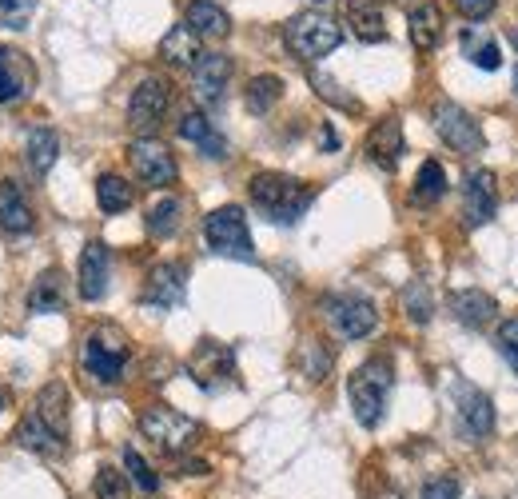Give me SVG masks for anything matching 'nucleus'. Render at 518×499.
Returning a JSON list of instances; mask_svg holds the SVG:
<instances>
[{"mask_svg":"<svg viewBox=\"0 0 518 499\" xmlns=\"http://www.w3.org/2000/svg\"><path fill=\"white\" fill-rule=\"evenodd\" d=\"M68 388L60 380L44 384L16 424V444L40 460H60L68 452Z\"/></svg>","mask_w":518,"mask_h":499,"instance_id":"obj_1","label":"nucleus"},{"mask_svg":"<svg viewBox=\"0 0 518 499\" xmlns=\"http://www.w3.org/2000/svg\"><path fill=\"white\" fill-rule=\"evenodd\" d=\"M248 196L271 224H295L315 200V192L287 172H256L248 184Z\"/></svg>","mask_w":518,"mask_h":499,"instance_id":"obj_2","label":"nucleus"},{"mask_svg":"<svg viewBox=\"0 0 518 499\" xmlns=\"http://www.w3.org/2000/svg\"><path fill=\"white\" fill-rule=\"evenodd\" d=\"M391 388H395V368H391L387 356H375V360L355 368V376L347 380V396H351L355 420L363 428H379V420L387 412V400H391Z\"/></svg>","mask_w":518,"mask_h":499,"instance_id":"obj_3","label":"nucleus"},{"mask_svg":"<svg viewBox=\"0 0 518 499\" xmlns=\"http://www.w3.org/2000/svg\"><path fill=\"white\" fill-rule=\"evenodd\" d=\"M128 360H132V344H128V336L116 324H100V328L88 332L84 352H80V364H84V372L96 384H120Z\"/></svg>","mask_w":518,"mask_h":499,"instance_id":"obj_4","label":"nucleus"},{"mask_svg":"<svg viewBox=\"0 0 518 499\" xmlns=\"http://www.w3.org/2000/svg\"><path fill=\"white\" fill-rule=\"evenodd\" d=\"M140 432H144V440H152L164 456H184V452H192V448L200 444V436H204V428H200L192 416H184V412H176V408H168V404L144 408V412H140Z\"/></svg>","mask_w":518,"mask_h":499,"instance_id":"obj_5","label":"nucleus"},{"mask_svg":"<svg viewBox=\"0 0 518 499\" xmlns=\"http://www.w3.org/2000/svg\"><path fill=\"white\" fill-rule=\"evenodd\" d=\"M343 40V28L327 16V12H295L283 24V44L291 48V56L299 60H323L327 52H335Z\"/></svg>","mask_w":518,"mask_h":499,"instance_id":"obj_6","label":"nucleus"},{"mask_svg":"<svg viewBox=\"0 0 518 499\" xmlns=\"http://www.w3.org/2000/svg\"><path fill=\"white\" fill-rule=\"evenodd\" d=\"M204 240H208V248H212L216 256H228V260H252V256H256L248 216H244V208H236V204H224V208L208 212V220H204Z\"/></svg>","mask_w":518,"mask_h":499,"instance_id":"obj_7","label":"nucleus"},{"mask_svg":"<svg viewBox=\"0 0 518 499\" xmlns=\"http://www.w3.org/2000/svg\"><path fill=\"white\" fill-rule=\"evenodd\" d=\"M323 316H327V324L335 328L339 340H367V336L379 328L375 304H371L367 296H355V292H347V296H327V300H323Z\"/></svg>","mask_w":518,"mask_h":499,"instance_id":"obj_8","label":"nucleus"},{"mask_svg":"<svg viewBox=\"0 0 518 499\" xmlns=\"http://www.w3.org/2000/svg\"><path fill=\"white\" fill-rule=\"evenodd\" d=\"M172 104V84L164 76H144L128 100V128L136 136H152Z\"/></svg>","mask_w":518,"mask_h":499,"instance_id":"obj_9","label":"nucleus"},{"mask_svg":"<svg viewBox=\"0 0 518 499\" xmlns=\"http://www.w3.org/2000/svg\"><path fill=\"white\" fill-rule=\"evenodd\" d=\"M435 132H439L443 144H447L451 152H459V156H475V152H483V144H487L479 120H475L463 104H455V100L435 104Z\"/></svg>","mask_w":518,"mask_h":499,"instance_id":"obj_10","label":"nucleus"},{"mask_svg":"<svg viewBox=\"0 0 518 499\" xmlns=\"http://www.w3.org/2000/svg\"><path fill=\"white\" fill-rule=\"evenodd\" d=\"M128 164H132V172H136L148 188H168V184H176V176H180L176 156H172L168 144H160L156 136H136L132 148H128Z\"/></svg>","mask_w":518,"mask_h":499,"instance_id":"obj_11","label":"nucleus"},{"mask_svg":"<svg viewBox=\"0 0 518 499\" xmlns=\"http://www.w3.org/2000/svg\"><path fill=\"white\" fill-rule=\"evenodd\" d=\"M188 376L204 388V392H220L224 384L236 380V352L220 340H200L196 352L188 356Z\"/></svg>","mask_w":518,"mask_h":499,"instance_id":"obj_12","label":"nucleus"},{"mask_svg":"<svg viewBox=\"0 0 518 499\" xmlns=\"http://www.w3.org/2000/svg\"><path fill=\"white\" fill-rule=\"evenodd\" d=\"M184 292H188V268L176 264V260H164L148 272L144 280V292H140V304L144 308H156V312H172L184 304Z\"/></svg>","mask_w":518,"mask_h":499,"instance_id":"obj_13","label":"nucleus"},{"mask_svg":"<svg viewBox=\"0 0 518 499\" xmlns=\"http://www.w3.org/2000/svg\"><path fill=\"white\" fill-rule=\"evenodd\" d=\"M228 80H232V56L224 52H204L196 64H192V92L200 104L216 108L228 92Z\"/></svg>","mask_w":518,"mask_h":499,"instance_id":"obj_14","label":"nucleus"},{"mask_svg":"<svg viewBox=\"0 0 518 499\" xmlns=\"http://www.w3.org/2000/svg\"><path fill=\"white\" fill-rule=\"evenodd\" d=\"M495 212H499V184H495V172L479 168V172H471V176L463 180V216H467L471 228H483V224L495 220Z\"/></svg>","mask_w":518,"mask_h":499,"instance_id":"obj_15","label":"nucleus"},{"mask_svg":"<svg viewBox=\"0 0 518 499\" xmlns=\"http://www.w3.org/2000/svg\"><path fill=\"white\" fill-rule=\"evenodd\" d=\"M108 272H112V256H108V244L104 240H88L84 252H80V264H76V288L88 304L104 300L108 292Z\"/></svg>","mask_w":518,"mask_h":499,"instance_id":"obj_16","label":"nucleus"},{"mask_svg":"<svg viewBox=\"0 0 518 499\" xmlns=\"http://www.w3.org/2000/svg\"><path fill=\"white\" fill-rule=\"evenodd\" d=\"M36 84V68L32 60L12 48V44H0V104H20Z\"/></svg>","mask_w":518,"mask_h":499,"instance_id":"obj_17","label":"nucleus"},{"mask_svg":"<svg viewBox=\"0 0 518 499\" xmlns=\"http://www.w3.org/2000/svg\"><path fill=\"white\" fill-rule=\"evenodd\" d=\"M455 404H459V424H463L467 436H491L495 432V408L475 384L455 380Z\"/></svg>","mask_w":518,"mask_h":499,"instance_id":"obj_18","label":"nucleus"},{"mask_svg":"<svg viewBox=\"0 0 518 499\" xmlns=\"http://www.w3.org/2000/svg\"><path fill=\"white\" fill-rule=\"evenodd\" d=\"M403 152H407V144H403V124H399L395 116H383V120L371 128V136H367V156H371V164H379L383 172H395L399 160H403Z\"/></svg>","mask_w":518,"mask_h":499,"instance_id":"obj_19","label":"nucleus"},{"mask_svg":"<svg viewBox=\"0 0 518 499\" xmlns=\"http://www.w3.org/2000/svg\"><path fill=\"white\" fill-rule=\"evenodd\" d=\"M32 224H36V212H32L28 192L16 180H0V228L8 236H28Z\"/></svg>","mask_w":518,"mask_h":499,"instance_id":"obj_20","label":"nucleus"},{"mask_svg":"<svg viewBox=\"0 0 518 499\" xmlns=\"http://www.w3.org/2000/svg\"><path fill=\"white\" fill-rule=\"evenodd\" d=\"M180 140H188V144H196L204 156H212V160H224L228 156V140L216 132V124L204 116V112H184L180 116Z\"/></svg>","mask_w":518,"mask_h":499,"instance_id":"obj_21","label":"nucleus"},{"mask_svg":"<svg viewBox=\"0 0 518 499\" xmlns=\"http://www.w3.org/2000/svg\"><path fill=\"white\" fill-rule=\"evenodd\" d=\"M451 312L463 328H487L499 316V304H495V296H487L479 288H463L451 296Z\"/></svg>","mask_w":518,"mask_h":499,"instance_id":"obj_22","label":"nucleus"},{"mask_svg":"<svg viewBox=\"0 0 518 499\" xmlns=\"http://www.w3.org/2000/svg\"><path fill=\"white\" fill-rule=\"evenodd\" d=\"M184 24L200 36V40H224L232 32V16L216 4V0H192L184 12Z\"/></svg>","mask_w":518,"mask_h":499,"instance_id":"obj_23","label":"nucleus"},{"mask_svg":"<svg viewBox=\"0 0 518 499\" xmlns=\"http://www.w3.org/2000/svg\"><path fill=\"white\" fill-rule=\"evenodd\" d=\"M343 20L351 24V32H355L363 44H383V40H387V24H383L379 0H347Z\"/></svg>","mask_w":518,"mask_h":499,"instance_id":"obj_24","label":"nucleus"},{"mask_svg":"<svg viewBox=\"0 0 518 499\" xmlns=\"http://www.w3.org/2000/svg\"><path fill=\"white\" fill-rule=\"evenodd\" d=\"M407 32H411V44L419 52H435L439 40H443V8L439 4H419L411 8V20H407Z\"/></svg>","mask_w":518,"mask_h":499,"instance_id":"obj_25","label":"nucleus"},{"mask_svg":"<svg viewBox=\"0 0 518 499\" xmlns=\"http://www.w3.org/2000/svg\"><path fill=\"white\" fill-rule=\"evenodd\" d=\"M200 56H204V52H200V36H196L188 24H176L172 32H164V40H160V60H164V64H172V68H192Z\"/></svg>","mask_w":518,"mask_h":499,"instance_id":"obj_26","label":"nucleus"},{"mask_svg":"<svg viewBox=\"0 0 518 499\" xmlns=\"http://www.w3.org/2000/svg\"><path fill=\"white\" fill-rule=\"evenodd\" d=\"M60 308H64V276H60V268H48V272L36 276V284L28 292V312L32 316H52Z\"/></svg>","mask_w":518,"mask_h":499,"instance_id":"obj_27","label":"nucleus"},{"mask_svg":"<svg viewBox=\"0 0 518 499\" xmlns=\"http://www.w3.org/2000/svg\"><path fill=\"white\" fill-rule=\"evenodd\" d=\"M24 156H28V168H32L36 176H48L52 164H56V156H60V136H56L48 124H36V128L28 132Z\"/></svg>","mask_w":518,"mask_h":499,"instance_id":"obj_28","label":"nucleus"},{"mask_svg":"<svg viewBox=\"0 0 518 499\" xmlns=\"http://www.w3.org/2000/svg\"><path fill=\"white\" fill-rule=\"evenodd\" d=\"M96 204H100V212L120 216V212H128V208L136 204V188H132L124 176L104 172V176L96 180Z\"/></svg>","mask_w":518,"mask_h":499,"instance_id":"obj_29","label":"nucleus"},{"mask_svg":"<svg viewBox=\"0 0 518 499\" xmlns=\"http://www.w3.org/2000/svg\"><path fill=\"white\" fill-rule=\"evenodd\" d=\"M180 212H184L180 196H160V200H152V204H148V212H144V228H148L156 240H168V236L180 228Z\"/></svg>","mask_w":518,"mask_h":499,"instance_id":"obj_30","label":"nucleus"},{"mask_svg":"<svg viewBox=\"0 0 518 499\" xmlns=\"http://www.w3.org/2000/svg\"><path fill=\"white\" fill-rule=\"evenodd\" d=\"M447 192V168L439 160H423L419 176H415V188H411V200L415 204H439Z\"/></svg>","mask_w":518,"mask_h":499,"instance_id":"obj_31","label":"nucleus"},{"mask_svg":"<svg viewBox=\"0 0 518 499\" xmlns=\"http://www.w3.org/2000/svg\"><path fill=\"white\" fill-rule=\"evenodd\" d=\"M244 100H248V112H256V116H267L279 100H283V80L279 76H271V72H263V76H252V84H248V92H244Z\"/></svg>","mask_w":518,"mask_h":499,"instance_id":"obj_32","label":"nucleus"},{"mask_svg":"<svg viewBox=\"0 0 518 499\" xmlns=\"http://www.w3.org/2000/svg\"><path fill=\"white\" fill-rule=\"evenodd\" d=\"M463 52L479 64V68H487V72H495L499 64H503V52H499V40H491V36H483L479 28H467L463 32Z\"/></svg>","mask_w":518,"mask_h":499,"instance_id":"obj_33","label":"nucleus"},{"mask_svg":"<svg viewBox=\"0 0 518 499\" xmlns=\"http://www.w3.org/2000/svg\"><path fill=\"white\" fill-rule=\"evenodd\" d=\"M92 496L96 499H132V480H128V472L104 464V468L96 472V480H92Z\"/></svg>","mask_w":518,"mask_h":499,"instance_id":"obj_34","label":"nucleus"},{"mask_svg":"<svg viewBox=\"0 0 518 499\" xmlns=\"http://www.w3.org/2000/svg\"><path fill=\"white\" fill-rule=\"evenodd\" d=\"M403 308H407V316H411L415 324H427V320H431V312H435L431 288H427L423 280H411V284L403 288Z\"/></svg>","mask_w":518,"mask_h":499,"instance_id":"obj_35","label":"nucleus"},{"mask_svg":"<svg viewBox=\"0 0 518 499\" xmlns=\"http://www.w3.org/2000/svg\"><path fill=\"white\" fill-rule=\"evenodd\" d=\"M311 88H315L327 104H335V108H343V112H359V100H355L351 92H343L339 80H331L327 72H311Z\"/></svg>","mask_w":518,"mask_h":499,"instance_id":"obj_36","label":"nucleus"},{"mask_svg":"<svg viewBox=\"0 0 518 499\" xmlns=\"http://www.w3.org/2000/svg\"><path fill=\"white\" fill-rule=\"evenodd\" d=\"M124 468H128V480H132L136 488H144V492H156V488H160V476L152 472V464H148L136 448L124 452Z\"/></svg>","mask_w":518,"mask_h":499,"instance_id":"obj_37","label":"nucleus"},{"mask_svg":"<svg viewBox=\"0 0 518 499\" xmlns=\"http://www.w3.org/2000/svg\"><path fill=\"white\" fill-rule=\"evenodd\" d=\"M303 360H307V364H303V376H307V380H323L327 368H331V356H327V348H323L319 340H307V344H303Z\"/></svg>","mask_w":518,"mask_h":499,"instance_id":"obj_38","label":"nucleus"},{"mask_svg":"<svg viewBox=\"0 0 518 499\" xmlns=\"http://www.w3.org/2000/svg\"><path fill=\"white\" fill-rule=\"evenodd\" d=\"M499 352L507 356V364L518 372V320H507V324L499 328Z\"/></svg>","mask_w":518,"mask_h":499,"instance_id":"obj_39","label":"nucleus"},{"mask_svg":"<svg viewBox=\"0 0 518 499\" xmlns=\"http://www.w3.org/2000/svg\"><path fill=\"white\" fill-rule=\"evenodd\" d=\"M419 499H459V480L439 476V480H431V484L423 488V496Z\"/></svg>","mask_w":518,"mask_h":499,"instance_id":"obj_40","label":"nucleus"},{"mask_svg":"<svg viewBox=\"0 0 518 499\" xmlns=\"http://www.w3.org/2000/svg\"><path fill=\"white\" fill-rule=\"evenodd\" d=\"M451 4H455L467 20H487V16L495 12V4H499V0H451Z\"/></svg>","mask_w":518,"mask_h":499,"instance_id":"obj_41","label":"nucleus"},{"mask_svg":"<svg viewBox=\"0 0 518 499\" xmlns=\"http://www.w3.org/2000/svg\"><path fill=\"white\" fill-rule=\"evenodd\" d=\"M32 4H36V0H0V12L12 20V28H24L20 20L32 12Z\"/></svg>","mask_w":518,"mask_h":499,"instance_id":"obj_42","label":"nucleus"},{"mask_svg":"<svg viewBox=\"0 0 518 499\" xmlns=\"http://www.w3.org/2000/svg\"><path fill=\"white\" fill-rule=\"evenodd\" d=\"M184 468V476H208V464L204 460H188V464H180Z\"/></svg>","mask_w":518,"mask_h":499,"instance_id":"obj_43","label":"nucleus"},{"mask_svg":"<svg viewBox=\"0 0 518 499\" xmlns=\"http://www.w3.org/2000/svg\"><path fill=\"white\" fill-rule=\"evenodd\" d=\"M323 148H327V152H335V148H339V136H335L331 128H323Z\"/></svg>","mask_w":518,"mask_h":499,"instance_id":"obj_44","label":"nucleus"},{"mask_svg":"<svg viewBox=\"0 0 518 499\" xmlns=\"http://www.w3.org/2000/svg\"><path fill=\"white\" fill-rule=\"evenodd\" d=\"M515 96H518V68H515Z\"/></svg>","mask_w":518,"mask_h":499,"instance_id":"obj_45","label":"nucleus"},{"mask_svg":"<svg viewBox=\"0 0 518 499\" xmlns=\"http://www.w3.org/2000/svg\"><path fill=\"white\" fill-rule=\"evenodd\" d=\"M0 412H4V392H0Z\"/></svg>","mask_w":518,"mask_h":499,"instance_id":"obj_46","label":"nucleus"},{"mask_svg":"<svg viewBox=\"0 0 518 499\" xmlns=\"http://www.w3.org/2000/svg\"><path fill=\"white\" fill-rule=\"evenodd\" d=\"M515 48H518V32H515Z\"/></svg>","mask_w":518,"mask_h":499,"instance_id":"obj_47","label":"nucleus"},{"mask_svg":"<svg viewBox=\"0 0 518 499\" xmlns=\"http://www.w3.org/2000/svg\"><path fill=\"white\" fill-rule=\"evenodd\" d=\"M311 4H323V0H311Z\"/></svg>","mask_w":518,"mask_h":499,"instance_id":"obj_48","label":"nucleus"}]
</instances>
